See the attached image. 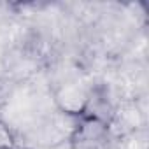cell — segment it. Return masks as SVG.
I'll return each instance as SVG.
<instances>
[{
  "label": "cell",
  "mask_w": 149,
  "mask_h": 149,
  "mask_svg": "<svg viewBox=\"0 0 149 149\" xmlns=\"http://www.w3.org/2000/svg\"><path fill=\"white\" fill-rule=\"evenodd\" d=\"M13 147H16L14 133L4 119H0V149H13Z\"/></svg>",
  "instance_id": "cell-1"
},
{
  "label": "cell",
  "mask_w": 149,
  "mask_h": 149,
  "mask_svg": "<svg viewBox=\"0 0 149 149\" xmlns=\"http://www.w3.org/2000/svg\"><path fill=\"white\" fill-rule=\"evenodd\" d=\"M13 149H28V147H19V146H16V147H13Z\"/></svg>",
  "instance_id": "cell-2"
}]
</instances>
